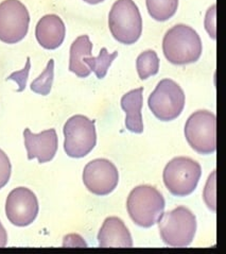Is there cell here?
Returning <instances> with one entry per match:
<instances>
[{
	"label": "cell",
	"mask_w": 226,
	"mask_h": 254,
	"mask_svg": "<svg viewBox=\"0 0 226 254\" xmlns=\"http://www.w3.org/2000/svg\"><path fill=\"white\" fill-rule=\"evenodd\" d=\"M158 229L163 242L173 248L188 247L197 232V217L185 206L164 213L158 220Z\"/></svg>",
	"instance_id": "cell-3"
},
{
	"label": "cell",
	"mask_w": 226,
	"mask_h": 254,
	"mask_svg": "<svg viewBox=\"0 0 226 254\" xmlns=\"http://www.w3.org/2000/svg\"><path fill=\"white\" fill-rule=\"evenodd\" d=\"M30 24V14L19 0H4L0 3V41L16 44L25 39Z\"/></svg>",
	"instance_id": "cell-9"
},
{
	"label": "cell",
	"mask_w": 226,
	"mask_h": 254,
	"mask_svg": "<svg viewBox=\"0 0 226 254\" xmlns=\"http://www.w3.org/2000/svg\"><path fill=\"white\" fill-rule=\"evenodd\" d=\"M7 244V234H6V231L3 228L2 223L0 222V248H3L5 247Z\"/></svg>",
	"instance_id": "cell-26"
},
{
	"label": "cell",
	"mask_w": 226,
	"mask_h": 254,
	"mask_svg": "<svg viewBox=\"0 0 226 254\" xmlns=\"http://www.w3.org/2000/svg\"><path fill=\"white\" fill-rule=\"evenodd\" d=\"M63 133L64 150L73 159L84 158L97 144L95 121L83 115H74L66 122Z\"/></svg>",
	"instance_id": "cell-7"
},
{
	"label": "cell",
	"mask_w": 226,
	"mask_h": 254,
	"mask_svg": "<svg viewBox=\"0 0 226 254\" xmlns=\"http://www.w3.org/2000/svg\"><path fill=\"white\" fill-rule=\"evenodd\" d=\"M217 118L206 110L194 112L187 119L185 137L193 150L200 154H212L217 149Z\"/></svg>",
	"instance_id": "cell-8"
},
{
	"label": "cell",
	"mask_w": 226,
	"mask_h": 254,
	"mask_svg": "<svg viewBox=\"0 0 226 254\" xmlns=\"http://www.w3.org/2000/svg\"><path fill=\"white\" fill-rule=\"evenodd\" d=\"M66 27L62 18L56 14L43 16L35 28V36L41 46L47 50L57 49L63 44Z\"/></svg>",
	"instance_id": "cell-13"
},
{
	"label": "cell",
	"mask_w": 226,
	"mask_h": 254,
	"mask_svg": "<svg viewBox=\"0 0 226 254\" xmlns=\"http://www.w3.org/2000/svg\"><path fill=\"white\" fill-rule=\"evenodd\" d=\"M150 16L157 21H166L174 16L178 0H146Z\"/></svg>",
	"instance_id": "cell-17"
},
{
	"label": "cell",
	"mask_w": 226,
	"mask_h": 254,
	"mask_svg": "<svg viewBox=\"0 0 226 254\" xmlns=\"http://www.w3.org/2000/svg\"><path fill=\"white\" fill-rule=\"evenodd\" d=\"M40 206L35 193L27 188L13 190L6 198L5 215L12 225L27 227L36 219Z\"/></svg>",
	"instance_id": "cell-11"
},
{
	"label": "cell",
	"mask_w": 226,
	"mask_h": 254,
	"mask_svg": "<svg viewBox=\"0 0 226 254\" xmlns=\"http://www.w3.org/2000/svg\"><path fill=\"white\" fill-rule=\"evenodd\" d=\"M30 68H31V61H30V58H27V63L24 68L19 71L13 72L10 74V77H7V80H13L18 84L19 88L17 89V92H22L26 88Z\"/></svg>",
	"instance_id": "cell-23"
},
{
	"label": "cell",
	"mask_w": 226,
	"mask_h": 254,
	"mask_svg": "<svg viewBox=\"0 0 226 254\" xmlns=\"http://www.w3.org/2000/svg\"><path fill=\"white\" fill-rule=\"evenodd\" d=\"M202 177L200 164L186 156H177L166 165L163 174L165 186L171 195L186 197L194 191Z\"/></svg>",
	"instance_id": "cell-5"
},
{
	"label": "cell",
	"mask_w": 226,
	"mask_h": 254,
	"mask_svg": "<svg viewBox=\"0 0 226 254\" xmlns=\"http://www.w3.org/2000/svg\"><path fill=\"white\" fill-rule=\"evenodd\" d=\"M119 182L117 167L107 159L89 162L83 170V183L96 196H107L114 191Z\"/></svg>",
	"instance_id": "cell-10"
},
{
	"label": "cell",
	"mask_w": 226,
	"mask_h": 254,
	"mask_svg": "<svg viewBox=\"0 0 226 254\" xmlns=\"http://www.w3.org/2000/svg\"><path fill=\"white\" fill-rule=\"evenodd\" d=\"M93 56V43L88 35L77 37L70 47L69 70L79 78H86L90 74V69L84 64V59Z\"/></svg>",
	"instance_id": "cell-16"
},
{
	"label": "cell",
	"mask_w": 226,
	"mask_h": 254,
	"mask_svg": "<svg viewBox=\"0 0 226 254\" xmlns=\"http://www.w3.org/2000/svg\"><path fill=\"white\" fill-rule=\"evenodd\" d=\"M204 200L207 206L214 213L216 212V171L209 176L205 190H204Z\"/></svg>",
	"instance_id": "cell-21"
},
{
	"label": "cell",
	"mask_w": 226,
	"mask_h": 254,
	"mask_svg": "<svg viewBox=\"0 0 226 254\" xmlns=\"http://www.w3.org/2000/svg\"><path fill=\"white\" fill-rule=\"evenodd\" d=\"M118 57V52L115 51L113 54H109L108 49L103 47L100 50V54L97 58L87 57L84 59V64L90 69V71H94L96 77L98 79H103L107 76V72L111 67L112 63L114 60Z\"/></svg>",
	"instance_id": "cell-18"
},
{
	"label": "cell",
	"mask_w": 226,
	"mask_h": 254,
	"mask_svg": "<svg viewBox=\"0 0 226 254\" xmlns=\"http://www.w3.org/2000/svg\"><path fill=\"white\" fill-rule=\"evenodd\" d=\"M25 146L28 153V160L37 159L39 163H47L55 158L58 139L56 129L45 130L39 134H34L26 128L24 131Z\"/></svg>",
	"instance_id": "cell-12"
},
{
	"label": "cell",
	"mask_w": 226,
	"mask_h": 254,
	"mask_svg": "<svg viewBox=\"0 0 226 254\" xmlns=\"http://www.w3.org/2000/svg\"><path fill=\"white\" fill-rule=\"evenodd\" d=\"M201 37L189 26L183 24L169 29L163 40L165 58L174 65L195 63L202 56Z\"/></svg>",
	"instance_id": "cell-1"
},
{
	"label": "cell",
	"mask_w": 226,
	"mask_h": 254,
	"mask_svg": "<svg viewBox=\"0 0 226 254\" xmlns=\"http://www.w3.org/2000/svg\"><path fill=\"white\" fill-rule=\"evenodd\" d=\"M75 240H73V234L71 235H68L65 237V240H69L71 241V243H67L64 245V247H66V246H68V247H87L86 243L82 240V238L79 236V235H75Z\"/></svg>",
	"instance_id": "cell-25"
},
{
	"label": "cell",
	"mask_w": 226,
	"mask_h": 254,
	"mask_svg": "<svg viewBox=\"0 0 226 254\" xmlns=\"http://www.w3.org/2000/svg\"><path fill=\"white\" fill-rule=\"evenodd\" d=\"M12 165L7 155L0 149V190L7 184L11 178Z\"/></svg>",
	"instance_id": "cell-22"
},
{
	"label": "cell",
	"mask_w": 226,
	"mask_h": 254,
	"mask_svg": "<svg viewBox=\"0 0 226 254\" xmlns=\"http://www.w3.org/2000/svg\"><path fill=\"white\" fill-rule=\"evenodd\" d=\"M136 68L141 80L155 76L160 70V59L154 50H146L138 56Z\"/></svg>",
	"instance_id": "cell-19"
},
{
	"label": "cell",
	"mask_w": 226,
	"mask_h": 254,
	"mask_svg": "<svg viewBox=\"0 0 226 254\" xmlns=\"http://www.w3.org/2000/svg\"><path fill=\"white\" fill-rule=\"evenodd\" d=\"M205 29L209 36L212 37L213 40H216V4H214L212 7H209V10L206 13Z\"/></svg>",
	"instance_id": "cell-24"
},
{
	"label": "cell",
	"mask_w": 226,
	"mask_h": 254,
	"mask_svg": "<svg viewBox=\"0 0 226 254\" xmlns=\"http://www.w3.org/2000/svg\"><path fill=\"white\" fill-rule=\"evenodd\" d=\"M98 242L101 248H131L133 240L129 229L118 217H109L104 220L98 233Z\"/></svg>",
	"instance_id": "cell-14"
},
{
	"label": "cell",
	"mask_w": 226,
	"mask_h": 254,
	"mask_svg": "<svg viewBox=\"0 0 226 254\" xmlns=\"http://www.w3.org/2000/svg\"><path fill=\"white\" fill-rule=\"evenodd\" d=\"M185 103L183 88L171 79H163L148 98L149 109L162 122L176 119L182 114Z\"/></svg>",
	"instance_id": "cell-6"
},
{
	"label": "cell",
	"mask_w": 226,
	"mask_h": 254,
	"mask_svg": "<svg viewBox=\"0 0 226 254\" xmlns=\"http://www.w3.org/2000/svg\"><path fill=\"white\" fill-rule=\"evenodd\" d=\"M55 78V60H49L45 70L30 85L31 91L35 94L47 96L51 92Z\"/></svg>",
	"instance_id": "cell-20"
},
{
	"label": "cell",
	"mask_w": 226,
	"mask_h": 254,
	"mask_svg": "<svg viewBox=\"0 0 226 254\" xmlns=\"http://www.w3.org/2000/svg\"><path fill=\"white\" fill-rule=\"evenodd\" d=\"M144 87L133 89L122 96L121 108L126 114L125 128L136 134L144 131V123H142L141 109L144 103Z\"/></svg>",
	"instance_id": "cell-15"
},
{
	"label": "cell",
	"mask_w": 226,
	"mask_h": 254,
	"mask_svg": "<svg viewBox=\"0 0 226 254\" xmlns=\"http://www.w3.org/2000/svg\"><path fill=\"white\" fill-rule=\"evenodd\" d=\"M165 198L153 186L135 188L126 201V210L135 225L151 228L158 222L165 211Z\"/></svg>",
	"instance_id": "cell-2"
},
{
	"label": "cell",
	"mask_w": 226,
	"mask_h": 254,
	"mask_svg": "<svg viewBox=\"0 0 226 254\" xmlns=\"http://www.w3.org/2000/svg\"><path fill=\"white\" fill-rule=\"evenodd\" d=\"M109 27L117 42L136 43L142 33V18L136 3L133 0H117L109 15Z\"/></svg>",
	"instance_id": "cell-4"
},
{
	"label": "cell",
	"mask_w": 226,
	"mask_h": 254,
	"mask_svg": "<svg viewBox=\"0 0 226 254\" xmlns=\"http://www.w3.org/2000/svg\"><path fill=\"white\" fill-rule=\"evenodd\" d=\"M83 1H85L89 4H98V3H101L103 2L104 0H83Z\"/></svg>",
	"instance_id": "cell-27"
}]
</instances>
